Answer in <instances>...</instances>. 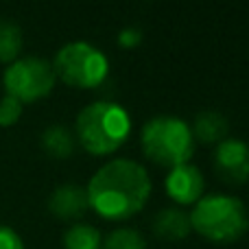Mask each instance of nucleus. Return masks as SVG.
<instances>
[{
  "instance_id": "1",
  "label": "nucleus",
  "mask_w": 249,
  "mask_h": 249,
  "mask_svg": "<svg viewBox=\"0 0 249 249\" xmlns=\"http://www.w3.org/2000/svg\"><path fill=\"white\" fill-rule=\"evenodd\" d=\"M90 208L105 221H127L146 206L151 179L133 160H112L92 175L88 184Z\"/></svg>"
},
{
  "instance_id": "2",
  "label": "nucleus",
  "mask_w": 249,
  "mask_h": 249,
  "mask_svg": "<svg viewBox=\"0 0 249 249\" xmlns=\"http://www.w3.org/2000/svg\"><path fill=\"white\" fill-rule=\"evenodd\" d=\"M190 228L216 245H230L245 236L249 216L241 199L232 195H206L193 206Z\"/></svg>"
},
{
  "instance_id": "3",
  "label": "nucleus",
  "mask_w": 249,
  "mask_h": 249,
  "mask_svg": "<svg viewBox=\"0 0 249 249\" xmlns=\"http://www.w3.org/2000/svg\"><path fill=\"white\" fill-rule=\"evenodd\" d=\"M77 140L90 155H109L127 142L131 118L127 109L109 101L88 105L77 116Z\"/></svg>"
},
{
  "instance_id": "4",
  "label": "nucleus",
  "mask_w": 249,
  "mask_h": 249,
  "mask_svg": "<svg viewBox=\"0 0 249 249\" xmlns=\"http://www.w3.org/2000/svg\"><path fill=\"white\" fill-rule=\"evenodd\" d=\"M142 153L158 166L175 168L188 164L195 151L190 127L177 116H155L142 127Z\"/></svg>"
},
{
  "instance_id": "5",
  "label": "nucleus",
  "mask_w": 249,
  "mask_h": 249,
  "mask_svg": "<svg viewBox=\"0 0 249 249\" xmlns=\"http://www.w3.org/2000/svg\"><path fill=\"white\" fill-rule=\"evenodd\" d=\"M53 72L70 88L92 90L107 79V57L88 42H70L61 46L53 61Z\"/></svg>"
},
{
  "instance_id": "6",
  "label": "nucleus",
  "mask_w": 249,
  "mask_h": 249,
  "mask_svg": "<svg viewBox=\"0 0 249 249\" xmlns=\"http://www.w3.org/2000/svg\"><path fill=\"white\" fill-rule=\"evenodd\" d=\"M55 72L53 66L46 59L39 57H22L13 64L7 66L2 74L4 92L7 96H13L16 101L24 103H35L53 92L55 88Z\"/></svg>"
},
{
  "instance_id": "7",
  "label": "nucleus",
  "mask_w": 249,
  "mask_h": 249,
  "mask_svg": "<svg viewBox=\"0 0 249 249\" xmlns=\"http://www.w3.org/2000/svg\"><path fill=\"white\" fill-rule=\"evenodd\" d=\"M214 168L225 184H245L249 179V146L236 138L221 140L214 151Z\"/></svg>"
},
{
  "instance_id": "8",
  "label": "nucleus",
  "mask_w": 249,
  "mask_h": 249,
  "mask_svg": "<svg viewBox=\"0 0 249 249\" xmlns=\"http://www.w3.org/2000/svg\"><path fill=\"white\" fill-rule=\"evenodd\" d=\"M164 188L177 206H195L203 197V175L193 164H181L168 171Z\"/></svg>"
},
{
  "instance_id": "9",
  "label": "nucleus",
  "mask_w": 249,
  "mask_h": 249,
  "mask_svg": "<svg viewBox=\"0 0 249 249\" xmlns=\"http://www.w3.org/2000/svg\"><path fill=\"white\" fill-rule=\"evenodd\" d=\"M48 210L61 221H77L90 210L88 190L77 184H64L53 190L48 199Z\"/></svg>"
},
{
  "instance_id": "10",
  "label": "nucleus",
  "mask_w": 249,
  "mask_h": 249,
  "mask_svg": "<svg viewBox=\"0 0 249 249\" xmlns=\"http://www.w3.org/2000/svg\"><path fill=\"white\" fill-rule=\"evenodd\" d=\"M190 216L181 208H164L153 219V234L162 241H184L190 236Z\"/></svg>"
},
{
  "instance_id": "11",
  "label": "nucleus",
  "mask_w": 249,
  "mask_h": 249,
  "mask_svg": "<svg viewBox=\"0 0 249 249\" xmlns=\"http://www.w3.org/2000/svg\"><path fill=\"white\" fill-rule=\"evenodd\" d=\"M190 131H193V138L206 142V144L221 142L228 136V121L219 112H201V114H197Z\"/></svg>"
},
{
  "instance_id": "12",
  "label": "nucleus",
  "mask_w": 249,
  "mask_h": 249,
  "mask_svg": "<svg viewBox=\"0 0 249 249\" xmlns=\"http://www.w3.org/2000/svg\"><path fill=\"white\" fill-rule=\"evenodd\" d=\"M42 146L51 158L66 160V158H70L74 151V138L66 127L55 124V127H48L46 131L42 133Z\"/></svg>"
},
{
  "instance_id": "13",
  "label": "nucleus",
  "mask_w": 249,
  "mask_h": 249,
  "mask_svg": "<svg viewBox=\"0 0 249 249\" xmlns=\"http://www.w3.org/2000/svg\"><path fill=\"white\" fill-rule=\"evenodd\" d=\"M103 236L94 225L74 223L64 234V249H101Z\"/></svg>"
},
{
  "instance_id": "14",
  "label": "nucleus",
  "mask_w": 249,
  "mask_h": 249,
  "mask_svg": "<svg viewBox=\"0 0 249 249\" xmlns=\"http://www.w3.org/2000/svg\"><path fill=\"white\" fill-rule=\"evenodd\" d=\"M22 51V31L9 20H0V64H13Z\"/></svg>"
},
{
  "instance_id": "15",
  "label": "nucleus",
  "mask_w": 249,
  "mask_h": 249,
  "mask_svg": "<svg viewBox=\"0 0 249 249\" xmlns=\"http://www.w3.org/2000/svg\"><path fill=\"white\" fill-rule=\"evenodd\" d=\"M101 249H146V241L138 230L118 228L103 238Z\"/></svg>"
},
{
  "instance_id": "16",
  "label": "nucleus",
  "mask_w": 249,
  "mask_h": 249,
  "mask_svg": "<svg viewBox=\"0 0 249 249\" xmlns=\"http://www.w3.org/2000/svg\"><path fill=\"white\" fill-rule=\"evenodd\" d=\"M22 116V103L13 96H2L0 99V127H11L20 121Z\"/></svg>"
},
{
  "instance_id": "17",
  "label": "nucleus",
  "mask_w": 249,
  "mask_h": 249,
  "mask_svg": "<svg viewBox=\"0 0 249 249\" xmlns=\"http://www.w3.org/2000/svg\"><path fill=\"white\" fill-rule=\"evenodd\" d=\"M0 249H24L20 234L13 228L2 225V223H0Z\"/></svg>"
},
{
  "instance_id": "18",
  "label": "nucleus",
  "mask_w": 249,
  "mask_h": 249,
  "mask_svg": "<svg viewBox=\"0 0 249 249\" xmlns=\"http://www.w3.org/2000/svg\"><path fill=\"white\" fill-rule=\"evenodd\" d=\"M142 35L138 29H124L121 35H118V42H121L123 48H136L138 44H140Z\"/></svg>"
}]
</instances>
